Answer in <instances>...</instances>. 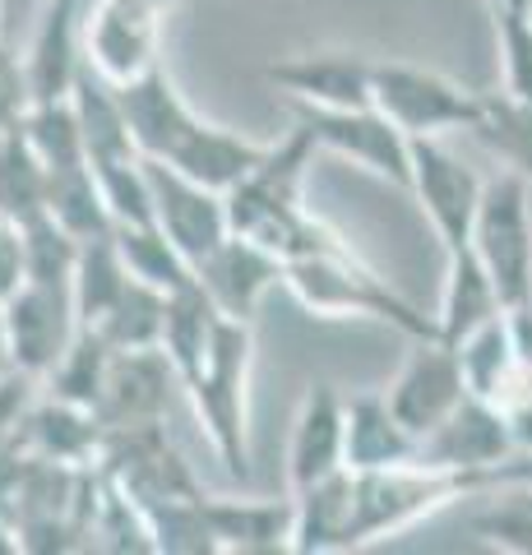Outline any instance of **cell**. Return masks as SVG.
Masks as SVG:
<instances>
[{
    "instance_id": "48",
    "label": "cell",
    "mask_w": 532,
    "mask_h": 555,
    "mask_svg": "<svg viewBox=\"0 0 532 555\" xmlns=\"http://www.w3.org/2000/svg\"><path fill=\"white\" fill-rule=\"evenodd\" d=\"M528 5H532V0H528Z\"/></svg>"
},
{
    "instance_id": "39",
    "label": "cell",
    "mask_w": 532,
    "mask_h": 555,
    "mask_svg": "<svg viewBox=\"0 0 532 555\" xmlns=\"http://www.w3.org/2000/svg\"><path fill=\"white\" fill-rule=\"evenodd\" d=\"M33 107V83H28V65L24 51H14L0 33V130H14Z\"/></svg>"
},
{
    "instance_id": "9",
    "label": "cell",
    "mask_w": 532,
    "mask_h": 555,
    "mask_svg": "<svg viewBox=\"0 0 532 555\" xmlns=\"http://www.w3.org/2000/svg\"><path fill=\"white\" fill-rule=\"evenodd\" d=\"M407 190L417 195L421 214L436 228L444 250L468 246L486 177H477V171L463 163L454 149H444L440 139H412V181H407Z\"/></svg>"
},
{
    "instance_id": "16",
    "label": "cell",
    "mask_w": 532,
    "mask_h": 555,
    "mask_svg": "<svg viewBox=\"0 0 532 555\" xmlns=\"http://www.w3.org/2000/svg\"><path fill=\"white\" fill-rule=\"evenodd\" d=\"M204 292L213 297V306L232 320H255L273 287H283V259L269 246L250 236H228L222 246L195 269Z\"/></svg>"
},
{
    "instance_id": "2",
    "label": "cell",
    "mask_w": 532,
    "mask_h": 555,
    "mask_svg": "<svg viewBox=\"0 0 532 555\" xmlns=\"http://www.w3.org/2000/svg\"><path fill=\"white\" fill-rule=\"evenodd\" d=\"M250 366H255V320L222 315L209 357L181 385L191 393V408L213 444L222 473L242 486L255 477V467H250Z\"/></svg>"
},
{
    "instance_id": "42",
    "label": "cell",
    "mask_w": 532,
    "mask_h": 555,
    "mask_svg": "<svg viewBox=\"0 0 532 555\" xmlns=\"http://www.w3.org/2000/svg\"><path fill=\"white\" fill-rule=\"evenodd\" d=\"M509 328H514V352H519V385L505 398V408L532 393V301L509 310Z\"/></svg>"
},
{
    "instance_id": "31",
    "label": "cell",
    "mask_w": 532,
    "mask_h": 555,
    "mask_svg": "<svg viewBox=\"0 0 532 555\" xmlns=\"http://www.w3.org/2000/svg\"><path fill=\"white\" fill-rule=\"evenodd\" d=\"M163 320H167V292L130 278V287L116 297V306L93 328L116 347V352H134V347L163 343Z\"/></svg>"
},
{
    "instance_id": "23",
    "label": "cell",
    "mask_w": 532,
    "mask_h": 555,
    "mask_svg": "<svg viewBox=\"0 0 532 555\" xmlns=\"http://www.w3.org/2000/svg\"><path fill=\"white\" fill-rule=\"evenodd\" d=\"M444 255H450V269H444V297L436 310V334L458 347L472 328L505 315V301H501V292H495L491 273H486L482 259H477L472 246H458V250H444Z\"/></svg>"
},
{
    "instance_id": "36",
    "label": "cell",
    "mask_w": 532,
    "mask_h": 555,
    "mask_svg": "<svg viewBox=\"0 0 532 555\" xmlns=\"http://www.w3.org/2000/svg\"><path fill=\"white\" fill-rule=\"evenodd\" d=\"M20 126H24V134H28V144L38 149V158L47 163V171L89 163V149H83V130H79V116H75L70 93H65V98H42V102H33Z\"/></svg>"
},
{
    "instance_id": "8",
    "label": "cell",
    "mask_w": 532,
    "mask_h": 555,
    "mask_svg": "<svg viewBox=\"0 0 532 555\" xmlns=\"http://www.w3.org/2000/svg\"><path fill=\"white\" fill-rule=\"evenodd\" d=\"M0 320H5V334H10L14 366L38 379L56 366L61 352L70 347V338L83 324L70 283H33V278H24L0 301Z\"/></svg>"
},
{
    "instance_id": "17",
    "label": "cell",
    "mask_w": 532,
    "mask_h": 555,
    "mask_svg": "<svg viewBox=\"0 0 532 555\" xmlns=\"http://www.w3.org/2000/svg\"><path fill=\"white\" fill-rule=\"evenodd\" d=\"M204 528L213 537V555H278L291 551L297 528V500H232L204 495L199 500Z\"/></svg>"
},
{
    "instance_id": "34",
    "label": "cell",
    "mask_w": 532,
    "mask_h": 555,
    "mask_svg": "<svg viewBox=\"0 0 532 555\" xmlns=\"http://www.w3.org/2000/svg\"><path fill=\"white\" fill-rule=\"evenodd\" d=\"M472 532L495 551L532 555V481L491 486L486 505L472 514Z\"/></svg>"
},
{
    "instance_id": "30",
    "label": "cell",
    "mask_w": 532,
    "mask_h": 555,
    "mask_svg": "<svg viewBox=\"0 0 532 555\" xmlns=\"http://www.w3.org/2000/svg\"><path fill=\"white\" fill-rule=\"evenodd\" d=\"M112 357H116V347L102 338L93 324H79V334L61 352V361L42 375V389L56 393V398H70V403H83V408H98V393L107 385Z\"/></svg>"
},
{
    "instance_id": "37",
    "label": "cell",
    "mask_w": 532,
    "mask_h": 555,
    "mask_svg": "<svg viewBox=\"0 0 532 555\" xmlns=\"http://www.w3.org/2000/svg\"><path fill=\"white\" fill-rule=\"evenodd\" d=\"M116 246H121L126 264L140 283H153L163 292H177L185 283H195V264L171 246V236L158 228V222H144V228H116Z\"/></svg>"
},
{
    "instance_id": "20",
    "label": "cell",
    "mask_w": 532,
    "mask_h": 555,
    "mask_svg": "<svg viewBox=\"0 0 532 555\" xmlns=\"http://www.w3.org/2000/svg\"><path fill=\"white\" fill-rule=\"evenodd\" d=\"M269 144L260 139H250L242 130H228V126H213V120L195 116V126L181 134V144L171 149L167 167L185 171L191 181L218 190V195H228L232 185H242L255 167L264 163Z\"/></svg>"
},
{
    "instance_id": "40",
    "label": "cell",
    "mask_w": 532,
    "mask_h": 555,
    "mask_svg": "<svg viewBox=\"0 0 532 555\" xmlns=\"http://www.w3.org/2000/svg\"><path fill=\"white\" fill-rule=\"evenodd\" d=\"M38 389H42V379L20 371V366H14L10 375H0V444L20 440L28 412H33V403H38Z\"/></svg>"
},
{
    "instance_id": "27",
    "label": "cell",
    "mask_w": 532,
    "mask_h": 555,
    "mask_svg": "<svg viewBox=\"0 0 532 555\" xmlns=\"http://www.w3.org/2000/svg\"><path fill=\"white\" fill-rule=\"evenodd\" d=\"M458 361H463L468 393L491 398V403L505 408V398L514 393V385H519V352H514L509 310L486 320L482 328H472V334L458 343Z\"/></svg>"
},
{
    "instance_id": "4",
    "label": "cell",
    "mask_w": 532,
    "mask_h": 555,
    "mask_svg": "<svg viewBox=\"0 0 532 555\" xmlns=\"http://www.w3.org/2000/svg\"><path fill=\"white\" fill-rule=\"evenodd\" d=\"M468 246L486 264L505 310L532 301V181L509 167L486 181Z\"/></svg>"
},
{
    "instance_id": "38",
    "label": "cell",
    "mask_w": 532,
    "mask_h": 555,
    "mask_svg": "<svg viewBox=\"0 0 532 555\" xmlns=\"http://www.w3.org/2000/svg\"><path fill=\"white\" fill-rule=\"evenodd\" d=\"M495 51H501V93L532 102V5H491Z\"/></svg>"
},
{
    "instance_id": "32",
    "label": "cell",
    "mask_w": 532,
    "mask_h": 555,
    "mask_svg": "<svg viewBox=\"0 0 532 555\" xmlns=\"http://www.w3.org/2000/svg\"><path fill=\"white\" fill-rule=\"evenodd\" d=\"M472 134L509 171L532 181V102H519L509 93H482V120L472 126Z\"/></svg>"
},
{
    "instance_id": "46",
    "label": "cell",
    "mask_w": 532,
    "mask_h": 555,
    "mask_svg": "<svg viewBox=\"0 0 532 555\" xmlns=\"http://www.w3.org/2000/svg\"><path fill=\"white\" fill-rule=\"evenodd\" d=\"M14 371V352H10V334H5V320H0V375Z\"/></svg>"
},
{
    "instance_id": "10",
    "label": "cell",
    "mask_w": 532,
    "mask_h": 555,
    "mask_svg": "<svg viewBox=\"0 0 532 555\" xmlns=\"http://www.w3.org/2000/svg\"><path fill=\"white\" fill-rule=\"evenodd\" d=\"M389 408L412 430V436H431V430L450 416L463 398H468V379H463L458 347L444 338H412V352L403 357L399 375L389 379Z\"/></svg>"
},
{
    "instance_id": "13",
    "label": "cell",
    "mask_w": 532,
    "mask_h": 555,
    "mask_svg": "<svg viewBox=\"0 0 532 555\" xmlns=\"http://www.w3.org/2000/svg\"><path fill=\"white\" fill-rule=\"evenodd\" d=\"M171 389H181V375L171 366L163 347H134V352H116L107 366V385L98 393L102 426H144L167 422Z\"/></svg>"
},
{
    "instance_id": "19",
    "label": "cell",
    "mask_w": 532,
    "mask_h": 555,
    "mask_svg": "<svg viewBox=\"0 0 532 555\" xmlns=\"http://www.w3.org/2000/svg\"><path fill=\"white\" fill-rule=\"evenodd\" d=\"M33 102L65 98L83 69V0H47L33 20V42L24 51Z\"/></svg>"
},
{
    "instance_id": "15",
    "label": "cell",
    "mask_w": 532,
    "mask_h": 555,
    "mask_svg": "<svg viewBox=\"0 0 532 555\" xmlns=\"http://www.w3.org/2000/svg\"><path fill=\"white\" fill-rule=\"evenodd\" d=\"M371 69L356 51H306L264 65V83L301 107H371Z\"/></svg>"
},
{
    "instance_id": "33",
    "label": "cell",
    "mask_w": 532,
    "mask_h": 555,
    "mask_svg": "<svg viewBox=\"0 0 532 555\" xmlns=\"http://www.w3.org/2000/svg\"><path fill=\"white\" fill-rule=\"evenodd\" d=\"M47 185H51V171L38 158V149L28 144L24 126L0 130V208L10 218L38 214V208H47Z\"/></svg>"
},
{
    "instance_id": "26",
    "label": "cell",
    "mask_w": 532,
    "mask_h": 555,
    "mask_svg": "<svg viewBox=\"0 0 532 555\" xmlns=\"http://www.w3.org/2000/svg\"><path fill=\"white\" fill-rule=\"evenodd\" d=\"M218 324H222V310L213 306V297L204 292V283H185L177 292H167V320H163V352L171 357L181 385L199 371V361L209 357V347L218 338Z\"/></svg>"
},
{
    "instance_id": "11",
    "label": "cell",
    "mask_w": 532,
    "mask_h": 555,
    "mask_svg": "<svg viewBox=\"0 0 532 555\" xmlns=\"http://www.w3.org/2000/svg\"><path fill=\"white\" fill-rule=\"evenodd\" d=\"M144 167H148V185H153V222H158L171 236V246L199 269L204 259L232 236L228 195L191 181L185 171L167 167L158 158H144Z\"/></svg>"
},
{
    "instance_id": "6",
    "label": "cell",
    "mask_w": 532,
    "mask_h": 555,
    "mask_svg": "<svg viewBox=\"0 0 532 555\" xmlns=\"http://www.w3.org/2000/svg\"><path fill=\"white\" fill-rule=\"evenodd\" d=\"M163 5L171 0H83V61L112 83L163 65Z\"/></svg>"
},
{
    "instance_id": "22",
    "label": "cell",
    "mask_w": 532,
    "mask_h": 555,
    "mask_svg": "<svg viewBox=\"0 0 532 555\" xmlns=\"http://www.w3.org/2000/svg\"><path fill=\"white\" fill-rule=\"evenodd\" d=\"M421 459V440L393 416L385 389H362L348 398V467L371 473V467H393Z\"/></svg>"
},
{
    "instance_id": "18",
    "label": "cell",
    "mask_w": 532,
    "mask_h": 555,
    "mask_svg": "<svg viewBox=\"0 0 532 555\" xmlns=\"http://www.w3.org/2000/svg\"><path fill=\"white\" fill-rule=\"evenodd\" d=\"M116 93H121V112L130 120L134 149H140L144 158H158V163L171 158V149L181 144V134L191 130L195 116H199L163 65L144 69V75L130 79V83H116Z\"/></svg>"
},
{
    "instance_id": "24",
    "label": "cell",
    "mask_w": 532,
    "mask_h": 555,
    "mask_svg": "<svg viewBox=\"0 0 532 555\" xmlns=\"http://www.w3.org/2000/svg\"><path fill=\"white\" fill-rule=\"evenodd\" d=\"M291 500H297L291 551L297 555L348 551V542H352V467L301 486V491H291Z\"/></svg>"
},
{
    "instance_id": "44",
    "label": "cell",
    "mask_w": 532,
    "mask_h": 555,
    "mask_svg": "<svg viewBox=\"0 0 532 555\" xmlns=\"http://www.w3.org/2000/svg\"><path fill=\"white\" fill-rule=\"evenodd\" d=\"M24 551V537H20V524L0 509V555H20Z\"/></svg>"
},
{
    "instance_id": "29",
    "label": "cell",
    "mask_w": 532,
    "mask_h": 555,
    "mask_svg": "<svg viewBox=\"0 0 532 555\" xmlns=\"http://www.w3.org/2000/svg\"><path fill=\"white\" fill-rule=\"evenodd\" d=\"M47 208H51V214H56L79 241H93V236H112V232H116L112 208H107V195H102V185H98L93 163H75V167L51 171Z\"/></svg>"
},
{
    "instance_id": "7",
    "label": "cell",
    "mask_w": 532,
    "mask_h": 555,
    "mask_svg": "<svg viewBox=\"0 0 532 555\" xmlns=\"http://www.w3.org/2000/svg\"><path fill=\"white\" fill-rule=\"evenodd\" d=\"M291 112H297V120L311 130V139L324 153H338V158L375 171L380 181L407 190L412 134H403L375 102L371 107H301V102H291Z\"/></svg>"
},
{
    "instance_id": "1",
    "label": "cell",
    "mask_w": 532,
    "mask_h": 555,
    "mask_svg": "<svg viewBox=\"0 0 532 555\" xmlns=\"http://www.w3.org/2000/svg\"><path fill=\"white\" fill-rule=\"evenodd\" d=\"M283 287L315 320H375V324H393L407 338H440L436 315H421L407 297H399L342 236H329L311 255L287 259Z\"/></svg>"
},
{
    "instance_id": "43",
    "label": "cell",
    "mask_w": 532,
    "mask_h": 555,
    "mask_svg": "<svg viewBox=\"0 0 532 555\" xmlns=\"http://www.w3.org/2000/svg\"><path fill=\"white\" fill-rule=\"evenodd\" d=\"M501 481H532V454H509L491 473V486H501Z\"/></svg>"
},
{
    "instance_id": "35",
    "label": "cell",
    "mask_w": 532,
    "mask_h": 555,
    "mask_svg": "<svg viewBox=\"0 0 532 555\" xmlns=\"http://www.w3.org/2000/svg\"><path fill=\"white\" fill-rule=\"evenodd\" d=\"M20 236H24V278H33V283H70L83 241L51 208L20 218Z\"/></svg>"
},
{
    "instance_id": "28",
    "label": "cell",
    "mask_w": 532,
    "mask_h": 555,
    "mask_svg": "<svg viewBox=\"0 0 532 555\" xmlns=\"http://www.w3.org/2000/svg\"><path fill=\"white\" fill-rule=\"evenodd\" d=\"M130 264L121 246H116V232L112 236H93L79 246V264L70 273V292H75V306H79V320L83 324H98L107 310L116 306V297L130 287Z\"/></svg>"
},
{
    "instance_id": "14",
    "label": "cell",
    "mask_w": 532,
    "mask_h": 555,
    "mask_svg": "<svg viewBox=\"0 0 532 555\" xmlns=\"http://www.w3.org/2000/svg\"><path fill=\"white\" fill-rule=\"evenodd\" d=\"M342 467H348V398L329 379H315L297 408V422H291L287 481L291 491H301V486L334 477Z\"/></svg>"
},
{
    "instance_id": "47",
    "label": "cell",
    "mask_w": 532,
    "mask_h": 555,
    "mask_svg": "<svg viewBox=\"0 0 532 555\" xmlns=\"http://www.w3.org/2000/svg\"><path fill=\"white\" fill-rule=\"evenodd\" d=\"M486 5H528V0H486Z\"/></svg>"
},
{
    "instance_id": "3",
    "label": "cell",
    "mask_w": 532,
    "mask_h": 555,
    "mask_svg": "<svg viewBox=\"0 0 532 555\" xmlns=\"http://www.w3.org/2000/svg\"><path fill=\"white\" fill-rule=\"evenodd\" d=\"M468 495H486V477L436 467L426 459L352 473V542H348V551L403 532L412 524H421L426 514L454 505V500H468Z\"/></svg>"
},
{
    "instance_id": "45",
    "label": "cell",
    "mask_w": 532,
    "mask_h": 555,
    "mask_svg": "<svg viewBox=\"0 0 532 555\" xmlns=\"http://www.w3.org/2000/svg\"><path fill=\"white\" fill-rule=\"evenodd\" d=\"M42 5H47V0H0V24L14 20V14H33V20H38Z\"/></svg>"
},
{
    "instance_id": "21",
    "label": "cell",
    "mask_w": 532,
    "mask_h": 555,
    "mask_svg": "<svg viewBox=\"0 0 532 555\" xmlns=\"http://www.w3.org/2000/svg\"><path fill=\"white\" fill-rule=\"evenodd\" d=\"M102 416L83 403H70V398H56V393H38L28 422L20 430V444L33 449L42 459H56V463H75V467H98L102 454Z\"/></svg>"
},
{
    "instance_id": "5",
    "label": "cell",
    "mask_w": 532,
    "mask_h": 555,
    "mask_svg": "<svg viewBox=\"0 0 532 555\" xmlns=\"http://www.w3.org/2000/svg\"><path fill=\"white\" fill-rule=\"evenodd\" d=\"M371 102L412 139H440L450 130H472L482 120V93L412 61H375Z\"/></svg>"
},
{
    "instance_id": "12",
    "label": "cell",
    "mask_w": 532,
    "mask_h": 555,
    "mask_svg": "<svg viewBox=\"0 0 532 555\" xmlns=\"http://www.w3.org/2000/svg\"><path fill=\"white\" fill-rule=\"evenodd\" d=\"M509 454H514V430H509L505 408L491 403V398H477V393L463 398L431 436H421V459L426 463L486 477V491H491V473Z\"/></svg>"
},
{
    "instance_id": "25",
    "label": "cell",
    "mask_w": 532,
    "mask_h": 555,
    "mask_svg": "<svg viewBox=\"0 0 532 555\" xmlns=\"http://www.w3.org/2000/svg\"><path fill=\"white\" fill-rule=\"evenodd\" d=\"M70 102H75V116H79V130H83V149H89V163H121V158H144L130 139V120L121 112V93L107 75L83 61V69L75 75V89H70Z\"/></svg>"
},
{
    "instance_id": "41",
    "label": "cell",
    "mask_w": 532,
    "mask_h": 555,
    "mask_svg": "<svg viewBox=\"0 0 532 555\" xmlns=\"http://www.w3.org/2000/svg\"><path fill=\"white\" fill-rule=\"evenodd\" d=\"M24 283V236H20V218H10L0 208V301Z\"/></svg>"
}]
</instances>
